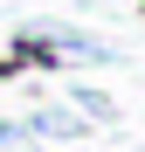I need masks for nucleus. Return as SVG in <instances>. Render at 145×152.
Wrapping results in <instances>:
<instances>
[{"label": "nucleus", "mask_w": 145, "mask_h": 152, "mask_svg": "<svg viewBox=\"0 0 145 152\" xmlns=\"http://www.w3.org/2000/svg\"><path fill=\"white\" fill-rule=\"evenodd\" d=\"M7 56H14V69H42V76H48V69H62V48L48 42L42 28H21V35H14V48H7Z\"/></svg>", "instance_id": "f257e3e1"}, {"label": "nucleus", "mask_w": 145, "mask_h": 152, "mask_svg": "<svg viewBox=\"0 0 145 152\" xmlns=\"http://www.w3.org/2000/svg\"><path fill=\"white\" fill-rule=\"evenodd\" d=\"M28 132H42V138H83L90 124H83V111H69V104H35Z\"/></svg>", "instance_id": "f03ea898"}, {"label": "nucleus", "mask_w": 145, "mask_h": 152, "mask_svg": "<svg viewBox=\"0 0 145 152\" xmlns=\"http://www.w3.org/2000/svg\"><path fill=\"white\" fill-rule=\"evenodd\" d=\"M69 111H83V118H97V124H117V104H111L104 90H76V104H69Z\"/></svg>", "instance_id": "7ed1b4c3"}, {"label": "nucleus", "mask_w": 145, "mask_h": 152, "mask_svg": "<svg viewBox=\"0 0 145 152\" xmlns=\"http://www.w3.org/2000/svg\"><path fill=\"white\" fill-rule=\"evenodd\" d=\"M0 145H14V124H7V118H0Z\"/></svg>", "instance_id": "20e7f679"}, {"label": "nucleus", "mask_w": 145, "mask_h": 152, "mask_svg": "<svg viewBox=\"0 0 145 152\" xmlns=\"http://www.w3.org/2000/svg\"><path fill=\"white\" fill-rule=\"evenodd\" d=\"M138 14H145V0H138Z\"/></svg>", "instance_id": "39448f33"}, {"label": "nucleus", "mask_w": 145, "mask_h": 152, "mask_svg": "<svg viewBox=\"0 0 145 152\" xmlns=\"http://www.w3.org/2000/svg\"><path fill=\"white\" fill-rule=\"evenodd\" d=\"M76 7H83V0H76Z\"/></svg>", "instance_id": "423d86ee"}]
</instances>
